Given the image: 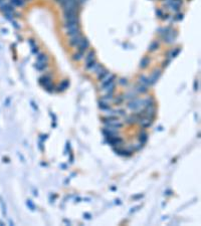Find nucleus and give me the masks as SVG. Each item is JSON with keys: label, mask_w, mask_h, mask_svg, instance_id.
<instances>
[{"label": "nucleus", "mask_w": 201, "mask_h": 226, "mask_svg": "<svg viewBox=\"0 0 201 226\" xmlns=\"http://www.w3.org/2000/svg\"><path fill=\"white\" fill-rule=\"evenodd\" d=\"M141 107H143V100H140V98H133V101H131L128 104V107L130 110H138Z\"/></svg>", "instance_id": "obj_1"}, {"label": "nucleus", "mask_w": 201, "mask_h": 226, "mask_svg": "<svg viewBox=\"0 0 201 226\" xmlns=\"http://www.w3.org/2000/svg\"><path fill=\"white\" fill-rule=\"evenodd\" d=\"M78 17H76V18L73 19H69V20H65L64 22V27L67 28V30L71 29V28H75L76 26H78Z\"/></svg>", "instance_id": "obj_2"}, {"label": "nucleus", "mask_w": 201, "mask_h": 226, "mask_svg": "<svg viewBox=\"0 0 201 226\" xmlns=\"http://www.w3.org/2000/svg\"><path fill=\"white\" fill-rule=\"evenodd\" d=\"M107 142L108 144L112 145V146H119V145L123 144V139L118 136H115V137H108L107 138Z\"/></svg>", "instance_id": "obj_3"}, {"label": "nucleus", "mask_w": 201, "mask_h": 226, "mask_svg": "<svg viewBox=\"0 0 201 226\" xmlns=\"http://www.w3.org/2000/svg\"><path fill=\"white\" fill-rule=\"evenodd\" d=\"M115 80H116V76H115V74L109 73L108 76H105V78H103V80H102V83H100V85H102V89H103V87H106V85H110L111 82H115Z\"/></svg>", "instance_id": "obj_4"}, {"label": "nucleus", "mask_w": 201, "mask_h": 226, "mask_svg": "<svg viewBox=\"0 0 201 226\" xmlns=\"http://www.w3.org/2000/svg\"><path fill=\"white\" fill-rule=\"evenodd\" d=\"M176 36H177V32L176 31H170L168 34H166L165 36H163V39L164 41H166L167 43H173L176 39Z\"/></svg>", "instance_id": "obj_5"}, {"label": "nucleus", "mask_w": 201, "mask_h": 226, "mask_svg": "<svg viewBox=\"0 0 201 226\" xmlns=\"http://www.w3.org/2000/svg\"><path fill=\"white\" fill-rule=\"evenodd\" d=\"M82 40V34H80H80H76V35L71 37V39H69V44H71V46H78Z\"/></svg>", "instance_id": "obj_6"}, {"label": "nucleus", "mask_w": 201, "mask_h": 226, "mask_svg": "<svg viewBox=\"0 0 201 226\" xmlns=\"http://www.w3.org/2000/svg\"><path fill=\"white\" fill-rule=\"evenodd\" d=\"M78 51L84 52V53H85V51H86V50L88 49V47L89 46V40H88V39H86V38H82V40L80 41V43L78 45Z\"/></svg>", "instance_id": "obj_7"}, {"label": "nucleus", "mask_w": 201, "mask_h": 226, "mask_svg": "<svg viewBox=\"0 0 201 226\" xmlns=\"http://www.w3.org/2000/svg\"><path fill=\"white\" fill-rule=\"evenodd\" d=\"M160 76H161V71H159V69H157V71H155L154 72H153L152 76H151V78H149L150 85H154V83H156V82L159 80V78H160Z\"/></svg>", "instance_id": "obj_8"}, {"label": "nucleus", "mask_w": 201, "mask_h": 226, "mask_svg": "<svg viewBox=\"0 0 201 226\" xmlns=\"http://www.w3.org/2000/svg\"><path fill=\"white\" fill-rule=\"evenodd\" d=\"M96 72H97V73H98V78H99L100 80H103V78H104L105 76H108V74L110 73V72H109L108 71H107L106 69H104V67H103L102 65H100V67H99V69H97V71H96Z\"/></svg>", "instance_id": "obj_9"}, {"label": "nucleus", "mask_w": 201, "mask_h": 226, "mask_svg": "<svg viewBox=\"0 0 201 226\" xmlns=\"http://www.w3.org/2000/svg\"><path fill=\"white\" fill-rule=\"evenodd\" d=\"M106 126L107 127H110V128H113V129H120V128H122L123 127V124L122 123H120L119 121L118 120H116V121H112V122H108V123H106Z\"/></svg>", "instance_id": "obj_10"}, {"label": "nucleus", "mask_w": 201, "mask_h": 226, "mask_svg": "<svg viewBox=\"0 0 201 226\" xmlns=\"http://www.w3.org/2000/svg\"><path fill=\"white\" fill-rule=\"evenodd\" d=\"M139 122L143 128H149L151 125H152V120L148 119V118H146V117L141 118V119L139 120Z\"/></svg>", "instance_id": "obj_11"}, {"label": "nucleus", "mask_w": 201, "mask_h": 226, "mask_svg": "<svg viewBox=\"0 0 201 226\" xmlns=\"http://www.w3.org/2000/svg\"><path fill=\"white\" fill-rule=\"evenodd\" d=\"M50 80H51V76H50L49 74H45V76L39 78V83H40L41 85H43V87H45V85H49V82H51Z\"/></svg>", "instance_id": "obj_12"}, {"label": "nucleus", "mask_w": 201, "mask_h": 226, "mask_svg": "<svg viewBox=\"0 0 201 226\" xmlns=\"http://www.w3.org/2000/svg\"><path fill=\"white\" fill-rule=\"evenodd\" d=\"M80 26H76L75 28H71V29H69L67 30V34L69 35L71 37L76 35V34H80Z\"/></svg>", "instance_id": "obj_13"}, {"label": "nucleus", "mask_w": 201, "mask_h": 226, "mask_svg": "<svg viewBox=\"0 0 201 226\" xmlns=\"http://www.w3.org/2000/svg\"><path fill=\"white\" fill-rule=\"evenodd\" d=\"M143 107H155V101L153 100V98H148L146 100H143Z\"/></svg>", "instance_id": "obj_14"}, {"label": "nucleus", "mask_w": 201, "mask_h": 226, "mask_svg": "<svg viewBox=\"0 0 201 226\" xmlns=\"http://www.w3.org/2000/svg\"><path fill=\"white\" fill-rule=\"evenodd\" d=\"M115 152L117 153L118 155H121V156H130L132 154V151L123 150V149H115Z\"/></svg>", "instance_id": "obj_15"}, {"label": "nucleus", "mask_w": 201, "mask_h": 226, "mask_svg": "<svg viewBox=\"0 0 201 226\" xmlns=\"http://www.w3.org/2000/svg\"><path fill=\"white\" fill-rule=\"evenodd\" d=\"M102 89H103V91L106 92L107 94H108V93H113L114 89H115V82H111L110 85H106V87H103Z\"/></svg>", "instance_id": "obj_16"}, {"label": "nucleus", "mask_w": 201, "mask_h": 226, "mask_svg": "<svg viewBox=\"0 0 201 226\" xmlns=\"http://www.w3.org/2000/svg\"><path fill=\"white\" fill-rule=\"evenodd\" d=\"M47 67V62H41V61H37V63L35 64V69L37 71H44Z\"/></svg>", "instance_id": "obj_17"}, {"label": "nucleus", "mask_w": 201, "mask_h": 226, "mask_svg": "<svg viewBox=\"0 0 201 226\" xmlns=\"http://www.w3.org/2000/svg\"><path fill=\"white\" fill-rule=\"evenodd\" d=\"M147 140H148V135L145 133V132H142V133L139 135V141H140V143H141L142 145L145 144L146 142H147Z\"/></svg>", "instance_id": "obj_18"}, {"label": "nucleus", "mask_w": 201, "mask_h": 226, "mask_svg": "<svg viewBox=\"0 0 201 226\" xmlns=\"http://www.w3.org/2000/svg\"><path fill=\"white\" fill-rule=\"evenodd\" d=\"M99 107L102 110V111H109V110L111 109V107L109 106V104L106 102H100Z\"/></svg>", "instance_id": "obj_19"}, {"label": "nucleus", "mask_w": 201, "mask_h": 226, "mask_svg": "<svg viewBox=\"0 0 201 226\" xmlns=\"http://www.w3.org/2000/svg\"><path fill=\"white\" fill-rule=\"evenodd\" d=\"M69 80H63V82L60 85V87H58V91H64V89H67V87H69Z\"/></svg>", "instance_id": "obj_20"}, {"label": "nucleus", "mask_w": 201, "mask_h": 226, "mask_svg": "<svg viewBox=\"0 0 201 226\" xmlns=\"http://www.w3.org/2000/svg\"><path fill=\"white\" fill-rule=\"evenodd\" d=\"M13 6H23L26 0H10Z\"/></svg>", "instance_id": "obj_21"}, {"label": "nucleus", "mask_w": 201, "mask_h": 226, "mask_svg": "<svg viewBox=\"0 0 201 226\" xmlns=\"http://www.w3.org/2000/svg\"><path fill=\"white\" fill-rule=\"evenodd\" d=\"M140 83L143 85H145V87H147V85H150V82H149V78H146V76H140Z\"/></svg>", "instance_id": "obj_22"}, {"label": "nucleus", "mask_w": 201, "mask_h": 226, "mask_svg": "<svg viewBox=\"0 0 201 226\" xmlns=\"http://www.w3.org/2000/svg\"><path fill=\"white\" fill-rule=\"evenodd\" d=\"M149 62H150L149 58H144L143 60H141V62H140V67H141L142 69H145V67L149 64Z\"/></svg>", "instance_id": "obj_23"}, {"label": "nucleus", "mask_w": 201, "mask_h": 226, "mask_svg": "<svg viewBox=\"0 0 201 226\" xmlns=\"http://www.w3.org/2000/svg\"><path fill=\"white\" fill-rule=\"evenodd\" d=\"M96 60V58H95V51H89V53H88V55L86 56V63L87 62H89V61H91V60Z\"/></svg>", "instance_id": "obj_24"}, {"label": "nucleus", "mask_w": 201, "mask_h": 226, "mask_svg": "<svg viewBox=\"0 0 201 226\" xmlns=\"http://www.w3.org/2000/svg\"><path fill=\"white\" fill-rule=\"evenodd\" d=\"M158 47H159V42H158V41H153V42L150 44V46H149V50H150V51H155L156 49H158Z\"/></svg>", "instance_id": "obj_25"}, {"label": "nucleus", "mask_w": 201, "mask_h": 226, "mask_svg": "<svg viewBox=\"0 0 201 226\" xmlns=\"http://www.w3.org/2000/svg\"><path fill=\"white\" fill-rule=\"evenodd\" d=\"M179 52H180V48H179V47H176L175 49H173V50H172V51L169 53V58H176V56L179 54Z\"/></svg>", "instance_id": "obj_26"}, {"label": "nucleus", "mask_w": 201, "mask_h": 226, "mask_svg": "<svg viewBox=\"0 0 201 226\" xmlns=\"http://www.w3.org/2000/svg\"><path fill=\"white\" fill-rule=\"evenodd\" d=\"M136 89H137V92H138V93H141V94H145L146 92L148 91L147 87H145V85H138V87H136Z\"/></svg>", "instance_id": "obj_27"}, {"label": "nucleus", "mask_w": 201, "mask_h": 226, "mask_svg": "<svg viewBox=\"0 0 201 226\" xmlns=\"http://www.w3.org/2000/svg\"><path fill=\"white\" fill-rule=\"evenodd\" d=\"M116 120H118V117L117 116H109V117H107V118H104V124H106V123H108V122H112V121H116Z\"/></svg>", "instance_id": "obj_28"}, {"label": "nucleus", "mask_w": 201, "mask_h": 226, "mask_svg": "<svg viewBox=\"0 0 201 226\" xmlns=\"http://www.w3.org/2000/svg\"><path fill=\"white\" fill-rule=\"evenodd\" d=\"M44 87V89H46V91L49 92V93H52V92L54 91V87H54V85H52L51 82H49V85H46L45 87Z\"/></svg>", "instance_id": "obj_29"}, {"label": "nucleus", "mask_w": 201, "mask_h": 226, "mask_svg": "<svg viewBox=\"0 0 201 226\" xmlns=\"http://www.w3.org/2000/svg\"><path fill=\"white\" fill-rule=\"evenodd\" d=\"M37 61H41V62H47V56L45 55V54H38Z\"/></svg>", "instance_id": "obj_30"}, {"label": "nucleus", "mask_w": 201, "mask_h": 226, "mask_svg": "<svg viewBox=\"0 0 201 226\" xmlns=\"http://www.w3.org/2000/svg\"><path fill=\"white\" fill-rule=\"evenodd\" d=\"M136 121H138V119L136 118V116H131V117H129L128 119H127V123L128 124H135L136 123Z\"/></svg>", "instance_id": "obj_31"}, {"label": "nucleus", "mask_w": 201, "mask_h": 226, "mask_svg": "<svg viewBox=\"0 0 201 226\" xmlns=\"http://www.w3.org/2000/svg\"><path fill=\"white\" fill-rule=\"evenodd\" d=\"M84 52H80V51H78V53H76L75 55H73V60H82V56H84Z\"/></svg>", "instance_id": "obj_32"}, {"label": "nucleus", "mask_w": 201, "mask_h": 226, "mask_svg": "<svg viewBox=\"0 0 201 226\" xmlns=\"http://www.w3.org/2000/svg\"><path fill=\"white\" fill-rule=\"evenodd\" d=\"M26 204H27V206L29 207L30 210H32V211H33V210H35V205L32 203L31 200H27V201H26Z\"/></svg>", "instance_id": "obj_33"}, {"label": "nucleus", "mask_w": 201, "mask_h": 226, "mask_svg": "<svg viewBox=\"0 0 201 226\" xmlns=\"http://www.w3.org/2000/svg\"><path fill=\"white\" fill-rule=\"evenodd\" d=\"M120 83H121V85H127L128 82H127L126 78H121V80H120Z\"/></svg>", "instance_id": "obj_34"}, {"label": "nucleus", "mask_w": 201, "mask_h": 226, "mask_svg": "<svg viewBox=\"0 0 201 226\" xmlns=\"http://www.w3.org/2000/svg\"><path fill=\"white\" fill-rule=\"evenodd\" d=\"M181 19H183V14L181 13V14H177L176 15V20H181Z\"/></svg>", "instance_id": "obj_35"}, {"label": "nucleus", "mask_w": 201, "mask_h": 226, "mask_svg": "<svg viewBox=\"0 0 201 226\" xmlns=\"http://www.w3.org/2000/svg\"><path fill=\"white\" fill-rule=\"evenodd\" d=\"M84 217L86 219H88V220H89V219H91V215L89 214V213H84Z\"/></svg>", "instance_id": "obj_36"}, {"label": "nucleus", "mask_w": 201, "mask_h": 226, "mask_svg": "<svg viewBox=\"0 0 201 226\" xmlns=\"http://www.w3.org/2000/svg\"><path fill=\"white\" fill-rule=\"evenodd\" d=\"M143 197V194H139V195H135V196H133V199H140Z\"/></svg>", "instance_id": "obj_37"}, {"label": "nucleus", "mask_w": 201, "mask_h": 226, "mask_svg": "<svg viewBox=\"0 0 201 226\" xmlns=\"http://www.w3.org/2000/svg\"><path fill=\"white\" fill-rule=\"evenodd\" d=\"M115 102L117 103V104H120V103L123 102V98H116Z\"/></svg>", "instance_id": "obj_38"}, {"label": "nucleus", "mask_w": 201, "mask_h": 226, "mask_svg": "<svg viewBox=\"0 0 201 226\" xmlns=\"http://www.w3.org/2000/svg\"><path fill=\"white\" fill-rule=\"evenodd\" d=\"M156 13H157V15H159V16H160V17H162L163 15H164V14H163V12L161 11V10H157Z\"/></svg>", "instance_id": "obj_39"}, {"label": "nucleus", "mask_w": 201, "mask_h": 226, "mask_svg": "<svg viewBox=\"0 0 201 226\" xmlns=\"http://www.w3.org/2000/svg\"><path fill=\"white\" fill-rule=\"evenodd\" d=\"M170 62V58H169V60H168L167 61H164V62H163V67H167V65H168V63H169Z\"/></svg>", "instance_id": "obj_40"}, {"label": "nucleus", "mask_w": 201, "mask_h": 226, "mask_svg": "<svg viewBox=\"0 0 201 226\" xmlns=\"http://www.w3.org/2000/svg\"><path fill=\"white\" fill-rule=\"evenodd\" d=\"M194 89H198V82H194Z\"/></svg>", "instance_id": "obj_41"}, {"label": "nucleus", "mask_w": 201, "mask_h": 226, "mask_svg": "<svg viewBox=\"0 0 201 226\" xmlns=\"http://www.w3.org/2000/svg\"><path fill=\"white\" fill-rule=\"evenodd\" d=\"M47 138V135H44V136H41V140H45Z\"/></svg>", "instance_id": "obj_42"}, {"label": "nucleus", "mask_w": 201, "mask_h": 226, "mask_svg": "<svg viewBox=\"0 0 201 226\" xmlns=\"http://www.w3.org/2000/svg\"><path fill=\"white\" fill-rule=\"evenodd\" d=\"M166 195H171V191H167V192H166Z\"/></svg>", "instance_id": "obj_43"}, {"label": "nucleus", "mask_w": 201, "mask_h": 226, "mask_svg": "<svg viewBox=\"0 0 201 226\" xmlns=\"http://www.w3.org/2000/svg\"><path fill=\"white\" fill-rule=\"evenodd\" d=\"M116 204H121V202H120L119 199H118V200H116Z\"/></svg>", "instance_id": "obj_44"}, {"label": "nucleus", "mask_w": 201, "mask_h": 226, "mask_svg": "<svg viewBox=\"0 0 201 226\" xmlns=\"http://www.w3.org/2000/svg\"><path fill=\"white\" fill-rule=\"evenodd\" d=\"M62 167L63 169H65V168H67V166H65L64 164H62Z\"/></svg>", "instance_id": "obj_45"}, {"label": "nucleus", "mask_w": 201, "mask_h": 226, "mask_svg": "<svg viewBox=\"0 0 201 226\" xmlns=\"http://www.w3.org/2000/svg\"><path fill=\"white\" fill-rule=\"evenodd\" d=\"M56 1H60V0H56Z\"/></svg>", "instance_id": "obj_46"}]
</instances>
